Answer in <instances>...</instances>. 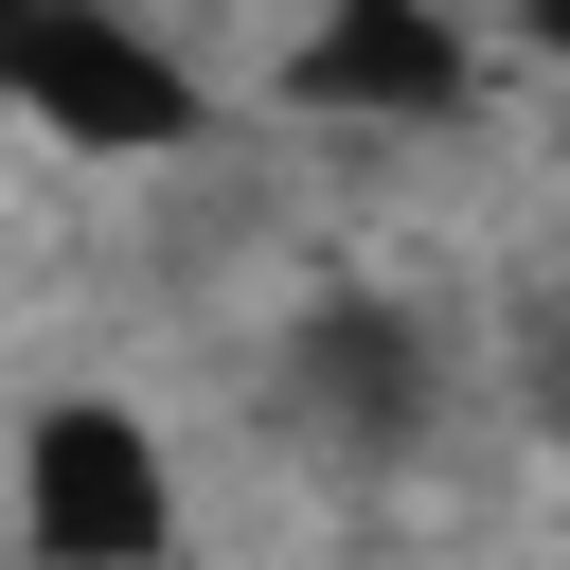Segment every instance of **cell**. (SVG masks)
<instances>
[{"label":"cell","instance_id":"cell-1","mask_svg":"<svg viewBox=\"0 0 570 570\" xmlns=\"http://www.w3.org/2000/svg\"><path fill=\"white\" fill-rule=\"evenodd\" d=\"M18 534H160V463L125 410H36V499Z\"/></svg>","mask_w":570,"mask_h":570}]
</instances>
